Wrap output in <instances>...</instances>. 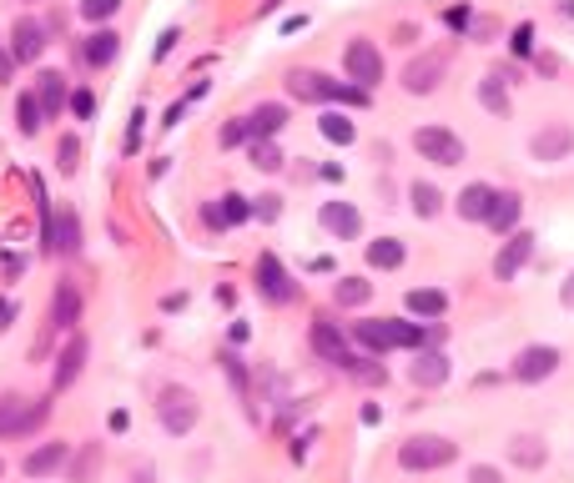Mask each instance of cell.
<instances>
[{"instance_id": "cell-1", "label": "cell", "mask_w": 574, "mask_h": 483, "mask_svg": "<svg viewBox=\"0 0 574 483\" xmlns=\"http://www.w3.org/2000/svg\"><path fill=\"white\" fill-rule=\"evenodd\" d=\"M353 337L368 353H398V347H408V353H418L423 347V322H403V317H378V322H357Z\"/></svg>"}, {"instance_id": "cell-2", "label": "cell", "mask_w": 574, "mask_h": 483, "mask_svg": "<svg viewBox=\"0 0 574 483\" xmlns=\"http://www.w3.org/2000/svg\"><path fill=\"white\" fill-rule=\"evenodd\" d=\"M287 91H293L297 101H343V106H368V91L343 86V81H333V75H323V71H293V75H287Z\"/></svg>"}, {"instance_id": "cell-3", "label": "cell", "mask_w": 574, "mask_h": 483, "mask_svg": "<svg viewBox=\"0 0 574 483\" xmlns=\"http://www.w3.org/2000/svg\"><path fill=\"white\" fill-rule=\"evenodd\" d=\"M458 458V443L444 438V433H418V438H408L398 448V463L408 473H434V468H448V463Z\"/></svg>"}, {"instance_id": "cell-4", "label": "cell", "mask_w": 574, "mask_h": 483, "mask_svg": "<svg viewBox=\"0 0 574 483\" xmlns=\"http://www.w3.org/2000/svg\"><path fill=\"white\" fill-rule=\"evenodd\" d=\"M51 418V397H0V438H31Z\"/></svg>"}, {"instance_id": "cell-5", "label": "cell", "mask_w": 574, "mask_h": 483, "mask_svg": "<svg viewBox=\"0 0 574 483\" xmlns=\"http://www.w3.org/2000/svg\"><path fill=\"white\" fill-rule=\"evenodd\" d=\"M156 418H162V428L176 433V438H182V433H192L196 418H202V408H196V393L166 383L162 393H156Z\"/></svg>"}, {"instance_id": "cell-6", "label": "cell", "mask_w": 574, "mask_h": 483, "mask_svg": "<svg viewBox=\"0 0 574 483\" xmlns=\"http://www.w3.org/2000/svg\"><path fill=\"white\" fill-rule=\"evenodd\" d=\"M413 146H418L423 161H434V166H458L464 161V141L448 126H418L413 131Z\"/></svg>"}, {"instance_id": "cell-7", "label": "cell", "mask_w": 574, "mask_h": 483, "mask_svg": "<svg viewBox=\"0 0 574 483\" xmlns=\"http://www.w3.org/2000/svg\"><path fill=\"white\" fill-rule=\"evenodd\" d=\"M343 71H347V81H353L357 91H373L383 81V55H378V45H373V41H353L343 51Z\"/></svg>"}, {"instance_id": "cell-8", "label": "cell", "mask_w": 574, "mask_h": 483, "mask_svg": "<svg viewBox=\"0 0 574 483\" xmlns=\"http://www.w3.org/2000/svg\"><path fill=\"white\" fill-rule=\"evenodd\" d=\"M257 292L267 302H277V307H287V302H297V282H293V272L282 267L272 252H262L257 257Z\"/></svg>"}, {"instance_id": "cell-9", "label": "cell", "mask_w": 574, "mask_h": 483, "mask_svg": "<svg viewBox=\"0 0 574 483\" xmlns=\"http://www.w3.org/2000/svg\"><path fill=\"white\" fill-rule=\"evenodd\" d=\"M313 353L323 357V363L347 367V373H357V363H363V357L347 353V337L337 333V322H327V317H317V322H313Z\"/></svg>"}, {"instance_id": "cell-10", "label": "cell", "mask_w": 574, "mask_h": 483, "mask_svg": "<svg viewBox=\"0 0 574 483\" xmlns=\"http://www.w3.org/2000/svg\"><path fill=\"white\" fill-rule=\"evenodd\" d=\"M45 21H35V15H21V21H15V31H11V61L15 65H31L35 55L45 51Z\"/></svg>"}, {"instance_id": "cell-11", "label": "cell", "mask_w": 574, "mask_h": 483, "mask_svg": "<svg viewBox=\"0 0 574 483\" xmlns=\"http://www.w3.org/2000/svg\"><path fill=\"white\" fill-rule=\"evenodd\" d=\"M529 257H534V236L529 232H509V242H504V247H498V257H494V277L498 282H514Z\"/></svg>"}, {"instance_id": "cell-12", "label": "cell", "mask_w": 574, "mask_h": 483, "mask_svg": "<svg viewBox=\"0 0 574 483\" xmlns=\"http://www.w3.org/2000/svg\"><path fill=\"white\" fill-rule=\"evenodd\" d=\"M554 367H559V347H549V343L524 347V353L514 357V377H519V383H544V377H554Z\"/></svg>"}, {"instance_id": "cell-13", "label": "cell", "mask_w": 574, "mask_h": 483, "mask_svg": "<svg viewBox=\"0 0 574 483\" xmlns=\"http://www.w3.org/2000/svg\"><path fill=\"white\" fill-rule=\"evenodd\" d=\"M86 353H91V347H86V337H81V333L65 337V347L55 353V377H51L55 393H65V387L81 377V367H86Z\"/></svg>"}, {"instance_id": "cell-14", "label": "cell", "mask_w": 574, "mask_h": 483, "mask_svg": "<svg viewBox=\"0 0 574 483\" xmlns=\"http://www.w3.org/2000/svg\"><path fill=\"white\" fill-rule=\"evenodd\" d=\"M76 322H81V287L61 277L51 297V333H76Z\"/></svg>"}, {"instance_id": "cell-15", "label": "cell", "mask_w": 574, "mask_h": 483, "mask_svg": "<svg viewBox=\"0 0 574 483\" xmlns=\"http://www.w3.org/2000/svg\"><path fill=\"white\" fill-rule=\"evenodd\" d=\"M317 222H323V232L337 236V242H353V236L363 232V216H357V206H347V202H323Z\"/></svg>"}, {"instance_id": "cell-16", "label": "cell", "mask_w": 574, "mask_h": 483, "mask_svg": "<svg viewBox=\"0 0 574 483\" xmlns=\"http://www.w3.org/2000/svg\"><path fill=\"white\" fill-rule=\"evenodd\" d=\"M65 463H71V443H41V448H31L21 458V473L25 478H45V473L65 468Z\"/></svg>"}, {"instance_id": "cell-17", "label": "cell", "mask_w": 574, "mask_h": 483, "mask_svg": "<svg viewBox=\"0 0 574 483\" xmlns=\"http://www.w3.org/2000/svg\"><path fill=\"white\" fill-rule=\"evenodd\" d=\"M569 146H574V131L564 126V121H554V126H544L539 136L529 141L534 161H564V156H569Z\"/></svg>"}, {"instance_id": "cell-18", "label": "cell", "mask_w": 574, "mask_h": 483, "mask_svg": "<svg viewBox=\"0 0 574 483\" xmlns=\"http://www.w3.org/2000/svg\"><path fill=\"white\" fill-rule=\"evenodd\" d=\"M202 216H206V226H217V232H222V226H242L252 216V202H247V196H237V192H227V196H217V202L206 206Z\"/></svg>"}, {"instance_id": "cell-19", "label": "cell", "mask_w": 574, "mask_h": 483, "mask_svg": "<svg viewBox=\"0 0 574 483\" xmlns=\"http://www.w3.org/2000/svg\"><path fill=\"white\" fill-rule=\"evenodd\" d=\"M247 121V141H272L282 126H287V106H277V101H262L252 116H242Z\"/></svg>"}, {"instance_id": "cell-20", "label": "cell", "mask_w": 574, "mask_h": 483, "mask_svg": "<svg viewBox=\"0 0 574 483\" xmlns=\"http://www.w3.org/2000/svg\"><path fill=\"white\" fill-rule=\"evenodd\" d=\"M116 55H121V35H116V31H106V25H96V31H91L86 41H81V61L96 65V71H101V65H111Z\"/></svg>"}, {"instance_id": "cell-21", "label": "cell", "mask_w": 574, "mask_h": 483, "mask_svg": "<svg viewBox=\"0 0 574 483\" xmlns=\"http://www.w3.org/2000/svg\"><path fill=\"white\" fill-rule=\"evenodd\" d=\"M519 216H524V196L519 192H498L494 206H488V226H494L498 236L519 232Z\"/></svg>"}, {"instance_id": "cell-22", "label": "cell", "mask_w": 574, "mask_h": 483, "mask_svg": "<svg viewBox=\"0 0 574 483\" xmlns=\"http://www.w3.org/2000/svg\"><path fill=\"white\" fill-rule=\"evenodd\" d=\"M438 75H444V55H418V61L403 71V86H408L413 96H428V91L438 86Z\"/></svg>"}, {"instance_id": "cell-23", "label": "cell", "mask_w": 574, "mask_h": 483, "mask_svg": "<svg viewBox=\"0 0 574 483\" xmlns=\"http://www.w3.org/2000/svg\"><path fill=\"white\" fill-rule=\"evenodd\" d=\"M31 96L41 101L45 121H51V116H61L65 96H71V91H65V75H61V71H41V75H35V91H31Z\"/></svg>"}, {"instance_id": "cell-24", "label": "cell", "mask_w": 574, "mask_h": 483, "mask_svg": "<svg viewBox=\"0 0 574 483\" xmlns=\"http://www.w3.org/2000/svg\"><path fill=\"white\" fill-rule=\"evenodd\" d=\"M408 377H413V387H438V383H448V357L444 353H413V367H408Z\"/></svg>"}, {"instance_id": "cell-25", "label": "cell", "mask_w": 574, "mask_h": 483, "mask_svg": "<svg viewBox=\"0 0 574 483\" xmlns=\"http://www.w3.org/2000/svg\"><path fill=\"white\" fill-rule=\"evenodd\" d=\"M494 186L488 182H468L464 192H458V216L464 222H488V206H494Z\"/></svg>"}, {"instance_id": "cell-26", "label": "cell", "mask_w": 574, "mask_h": 483, "mask_svg": "<svg viewBox=\"0 0 574 483\" xmlns=\"http://www.w3.org/2000/svg\"><path fill=\"white\" fill-rule=\"evenodd\" d=\"M408 312H413V317H423V322H438L448 312V297L438 287H413L408 292Z\"/></svg>"}, {"instance_id": "cell-27", "label": "cell", "mask_w": 574, "mask_h": 483, "mask_svg": "<svg viewBox=\"0 0 574 483\" xmlns=\"http://www.w3.org/2000/svg\"><path fill=\"white\" fill-rule=\"evenodd\" d=\"M403 257H408V247H403L398 236H378V242H368V267H378V272L403 267Z\"/></svg>"}, {"instance_id": "cell-28", "label": "cell", "mask_w": 574, "mask_h": 483, "mask_svg": "<svg viewBox=\"0 0 574 483\" xmlns=\"http://www.w3.org/2000/svg\"><path fill=\"white\" fill-rule=\"evenodd\" d=\"M478 101H484V111H494V116H509V91H504V75L488 71L484 81H478Z\"/></svg>"}, {"instance_id": "cell-29", "label": "cell", "mask_w": 574, "mask_h": 483, "mask_svg": "<svg viewBox=\"0 0 574 483\" xmlns=\"http://www.w3.org/2000/svg\"><path fill=\"white\" fill-rule=\"evenodd\" d=\"M317 131H323L327 141H333V146H353V121L343 116V111H323V116H317Z\"/></svg>"}, {"instance_id": "cell-30", "label": "cell", "mask_w": 574, "mask_h": 483, "mask_svg": "<svg viewBox=\"0 0 574 483\" xmlns=\"http://www.w3.org/2000/svg\"><path fill=\"white\" fill-rule=\"evenodd\" d=\"M368 297H373V282H363V277L333 282V302H337V307H363Z\"/></svg>"}, {"instance_id": "cell-31", "label": "cell", "mask_w": 574, "mask_h": 483, "mask_svg": "<svg viewBox=\"0 0 574 483\" xmlns=\"http://www.w3.org/2000/svg\"><path fill=\"white\" fill-rule=\"evenodd\" d=\"M101 473V443H81V458H71V483H96Z\"/></svg>"}, {"instance_id": "cell-32", "label": "cell", "mask_w": 574, "mask_h": 483, "mask_svg": "<svg viewBox=\"0 0 574 483\" xmlns=\"http://www.w3.org/2000/svg\"><path fill=\"white\" fill-rule=\"evenodd\" d=\"M408 202H413V212H418V216H438V212H444V196H438V186H428V182H413L408 186Z\"/></svg>"}, {"instance_id": "cell-33", "label": "cell", "mask_w": 574, "mask_h": 483, "mask_svg": "<svg viewBox=\"0 0 574 483\" xmlns=\"http://www.w3.org/2000/svg\"><path fill=\"white\" fill-rule=\"evenodd\" d=\"M15 126H21L25 136L45 126V111H41V101H35L31 91H21V101H15Z\"/></svg>"}, {"instance_id": "cell-34", "label": "cell", "mask_w": 574, "mask_h": 483, "mask_svg": "<svg viewBox=\"0 0 574 483\" xmlns=\"http://www.w3.org/2000/svg\"><path fill=\"white\" fill-rule=\"evenodd\" d=\"M514 463H524V468H539L544 458H549V453H544V443L539 438H529V433H524V438H514Z\"/></svg>"}, {"instance_id": "cell-35", "label": "cell", "mask_w": 574, "mask_h": 483, "mask_svg": "<svg viewBox=\"0 0 574 483\" xmlns=\"http://www.w3.org/2000/svg\"><path fill=\"white\" fill-rule=\"evenodd\" d=\"M116 11H121V0H81V15H86L91 25H106Z\"/></svg>"}, {"instance_id": "cell-36", "label": "cell", "mask_w": 574, "mask_h": 483, "mask_svg": "<svg viewBox=\"0 0 574 483\" xmlns=\"http://www.w3.org/2000/svg\"><path fill=\"white\" fill-rule=\"evenodd\" d=\"M252 166H257V172H277V166H282V151L272 146V141H252Z\"/></svg>"}, {"instance_id": "cell-37", "label": "cell", "mask_w": 574, "mask_h": 483, "mask_svg": "<svg viewBox=\"0 0 574 483\" xmlns=\"http://www.w3.org/2000/svg\"><path fill=\"white\" fill-rule=\"evenodd\" d=\"M65 106H71V116H76V121H91V111H96V96H91L86 86H76L71 96H65Z\"/></svg>"}, {"instance_id": "cell-38", "label": "cell", "mask_w": 574, "mask_h": 483, "mask_svg": "<svg viewBox=\"0 0 574 483\" xmlns=\"http://www.w3.org/2000/svg\"><path fill=\"white\" fill-rule=\"evenodd\" d=\"M55 166H61V172H76V156H81V146H76V136H61V151H55Z\"/></svg>"}, {"instance_id": "cell-39", "label": "cell", "mask_w": 574, "mask_h": 483, "mask_svg": "<svg viewBox=\"0 0 574 483\" xmlns=\"http://www.w3.org/2000/svg\"><path fill=\"white\" fill-rule=\"evenodd\" d=\"M247 141V121H227L222 126V146H242Z\"/></svg>"}, {"instance_id": "cell-40", "label": "cell", "mask_w": 574, "mask_h": 483, "mask_svg": "<svg viewBox=\"0 0 574 483\" xmlns=\"http://www.w3.org/2000/svg\"><path fill=\"white\" fill-rule=\"evenodd\" d=\"M141 126H146V111H131V126H126V151L141 146Z\"/></svg>"}, {"instance_id": "cell-41", "label": "cell", "mask_w": 574, "mask_h": 483, "mask_svg": "<svg viewBox=\"0 0 574 483\" xmlns=\"http://www.w3.org/2000/svg\"><path fill=\"white\" fill-rule=\"evenodd\" d=\"M468 483H504V473L488 468V463H478V468H468Z\"/></svg>"}, {"instance_id": "cell-42", "label": "cell", "mask_w": 574, "mask_h": 483, "mask_svg": "<svg viewBox=\"0 0 574 483\" xmlns=\"http://www.w3.org/2000/svg\"><path fill=\"white\" fill-rule=\"evenodd\" d=\"M282 206H277V196H257V206H252V216H262V222H272Z\"/></svg>"}, {"instance_id": "cell-43", "label": "cell", "mask_w": 574, "mask_h": 483, "mask_svg": "<svg viewBox=\"0 0 574 483\" xmlns=\"http://www.w3.org/2000/svg\"><path fill=\"white\" fill-rule=\"evenodd\" d=\"M529 51H534V31L519 25V31H514V55H529Z\"/></svg>"}, {"instance_id": "cell-44", "label": "cell", "mask_w": 574, "mask_h": 483, "mask_svg": "<svg viewBox=\"0 0 574 483\" xmlns=\"http://www.w3.org/2000/svg\"><path fill=\"white\" fill-rule=\"evenodd\" d=\"M176 41H182V31H162V41H156V51H152V55H156V61H166Z\"/></svg>"}, {"instance_id": "cell-45", "label": "cell", "mask_w": 574, "mask_h": 483, "mask_svg": "<svg viewBox=\"0 0 574 483\" xmlns=\"http://www.w3.org/2000/svg\"><path fill=\"white\" fill-rule=\"evenodd\" d=\"M559 302H564V307L574 312V272H569V277H564V287H559Z\"/></svg>"}, {"instance_id": "cell-46", "label": "cell", "mask_w": 574, "mask_h": 483, "mask_svg": "<svg viewBox=\"0 0 574 483\" xmlns=\"http://www.w3.org/2000/svg\"><path fill=\"white\" fill-rule=\"evenodd\" d=\"M11 317H15V302H5V297H0V333L11 327Z\"/></svg>"}, {"instance_id": "cell-47", "label": "cell", "mask_w": 574, "mask_h": 483, "mask_svg": "<svg viewBox=\"0 0 574 483\" xmlns=\"http://www.w3.org/2000/svg\"><path fill=\"white\" fill-rule=\"evenodd\" d=\"M11 71H15V61H11V51L0 45V81H11Z\"/></svg>"}, {"instance_id": "cell-48", "label": "cell", "mask_w": 574, "mask_h": 483, "mask_svg": "<svg viewBox=\"0 0 574 483\" xmlns=\"http://www.w3.org/2000/svg\"><path fill=\"white\" fill-rule=\"evenodd\" d=\"M182 111H186V101H176V106H166V116H162V126H176V121H182Z\"/></svg>"}, {"instance_id": "cell-49", "label": "cell", "mask_w": 574, "mask_h": 483, "mask_svg": "<svg viewBox=\"0 0 574 483\" xmlns=\"http://www.w3.org/2000/svg\"><path fill=\"white\" fill-rule=\"evenodd\" d=\"M131 483H152V468H141V473H136V478H131Z\"/></svg>"}, {"instance_id": "cell-50", "label": "cell", "mask_w": 574, "mask_h": 483, "mask_svg": "<svg viewBox=\"0 0 574 483\" xmlns=\"http://www.w3.org/2000/svg\"><path fill=\"white\" fill-rule=\"evenodd\" d=\"M0 478H5V463H0Z\"/></svg>"}]
</instances>
